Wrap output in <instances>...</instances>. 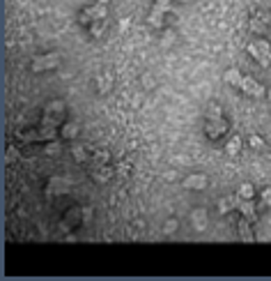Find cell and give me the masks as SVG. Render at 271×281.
<instances>
[{
    "instance_id": "1",
    "label": "cell",
    "mask_w": 271,
    "mask_h": 281,
    "mask_svg": "<svg viewBox=\"0 0 271 281\" xmlns=\"http://www.w3.org/2000/svg\"><path fill=\"white\" fill-rule=\"evenodd\" d=\"M246 51L250 53V58H255L260 62V67H269L271 65V44L267 39H255V42H248Z\"/></svg>"
},
{
    "instance_id": "2",
    "label": "cell",
    "mask_w": 271,
    "mask_h": 281,
    "mask_svg": "<svg viewBox=\"0 0 271 281\" xmlns=\"http://www.w3.org/2000/svg\"><path fill=\"white\" fill-rule=\"evenodd\" d=\"M65 102L62 99H53L51 104H46L44 108V120H42V125H51V127H55V125H60L62 120H65Z\"/></svg>"
},
{
    "instance_id": "3",
    "label": "cell",
    "mask_w": 271,
    "mask_h": 281,
    "mask_svg": "<svg viewBox=\"0 0 271 281\" xmlns=\"http://www.w3.org/2000/svg\"><path fill=\"white\" fill-rule=\"evenodd\" d=\"M60 65V55L58 53H46V55H39L32 60V72H48V69H55Z\"/></svg>"
},
{
    "instance_id": "4",
    "label": "cell",
    "mask_w": 271,
    "mask_h": 281,
    "mask_svg": "<svg viewBox=\"0 0 271 281\" xmlns=\"http://www.w3.org/2000/svg\"><path fill=\"white\" fill-rule=\"evenodd\" d=\"M241 92H246V95H250V97H267V88L264 85H260L255 81V78H250V76H244L241 78V85H239Z\"/></svg>"
},
{
    "instance_id": "5",
    "label": "cell",
    "mask_w": 271,
    "mask_h": 281,
    "mask_svg": "<svg viewBox=\"0 0 271 281\" xmlns=\"http://www.w3.org/2000/svg\"><path fill=\"white\" fill-rule=\"evenodd\" d=\"M227 131V122L223 120V118H214V120H207V125H204V134L209 138H219L223 136Z\"/></svg>"
},
{
    "instance_id": "6",
    "label": "cell",
    "mask_w": 271,
    "mask_h": 281,
    "mask_svg": "<svg viewBox=\"0 0 271 281\" xmlns=\"http://www.w3.org/2000/svg\"><path fill=\"white\" fill-rule=\"evenodd\" d=\"M207 175L204 173H193V175H188V178H184V189H191V191H203L207 189Z\"/></svg>"
},
{
    "instance_id": "7",
    "label": "cell",
    "mask_w": 271,
    "mask_h": 281,
    "mask_svg": "<svg viewBox=\"0 0 271 281\" xmlns=\"http://www.w3.org/2000/svg\"><path fill=\"white\" fill-rule=\"evenodd\" d=\"M207 219H209L207 210H204V207H196V210L191 212V224H193V230L203 233L204 228H207Z\"/></svg>"
},
{
    "instance_id": "8",
    "label": "cell",
    "mask_w": 271,
    "mask_h": 281,
    "mask_svg": "<svg viewBox=\"0 0 271 281\" xmlns=\"http://www.w3.org/2000/svg\"><path fill=\"white\" fill-rule=\"evenodd\" d=\"M269 14H264V12H255V14L250 16V23H248V28L253 32H257V35H260V32H264L267 30V26H269Z\"/></svg>"
},
{
    "instance_id": "9",
    "label": "cell",
    "mask_w": 271,
    "mask_h": 281,
    "mask_svg": "<svg viewBox=\"0 0 271 281\" xmlns=\"http://www.w3.org/2000/svg\"><path fill=\"white\" fill-rule=\"evenodd\" d=\"M244 201V198L237 194V196H226V198H221L219 201V212L221 214H227V212H232L234 207H239V203Z\"/></svg>"
},
{
    "instance_id": "10",
    "label": "cell",
    "mask_w": 271,
    "mask_h": 281,
    "mask_svg": "<svg viewBox=\"0 0 271 281\" xmlns=\"http://www.w3.org/2000/svg\"><path fill=\"white\" fill-rule=\"evenodd\" d=\"M97 90L101 92V95L113 90V74H111V72H104V74L97 76Z\"/></svg>"
},
{
    "instance_id": "11",
    "label": "cell",
    "mask_w": 271,
    "mask_h": 281,
    "mask_svg": "<svg viewBox=\"0 0 271 281\" xmlns=\"http://www.w3.org/2000/svg\"><path fill=\"white\" fill-rule=\"evenodd\" d=\"M88 14L92 16V21H104L106 16H108V9H106L104 2H97V5H92V7L85 9Z\"/></svg>"
},
{
    "instance_id": "12",
    "label": "cell",
    "mask_w": 271,
    "mask_h": 281,
    "mask_svg": "<svg viewBox=\"0 0 271 281\" xmlns=\"http://www.w3.org/2000/svg\"><path fill=\"white\" fill-rule=\"evenodd\" d=\"M115 173H117V171H113V168H111L108 164H106V166H99L97 171L92 173V178H94L97 182H108V180H111V178H113Z\"/></svg>"
},
{
    "instance_id": "13",
    "label": "cell",
    "mask_w": 271,
    "mask_h": 281,
    "mask_svg": "<svg viewBox=\"0 0 271 281\" xmlns=\"http://www.w3.org/2000/svg\"><path fill=\"white\" fill-rule=\"evenodd\" d=\"M163 14H166V12H163V9H158L157 5H154L152 12H150V16H147V23H150L152 28H161V26H163Z\"/></svg>"
},
{
    "instance_id": "14",
    "label": "cell",
    "mask_w": 271,
    "mask_h": 281,
    "mask_svg": "<svg viewBox=\"0 0 271 281\" xmlns=\"http://www.w3.org/2000/svg\"><path fill=\"white\" fill-rule=\"evenodd\" d=\"M239 212H241V217H246V219H250V221L257 217L253 201H241V203H239Z\"/></svg>"
},
{
    "instance_id": "15",
    "label": "cell",
    "mask_w": 271,
    "mask_h": 281,
    "mask_svg": "<svg viewBox=\"0 0 271 281\" xmlns=\"http://www.w3.org/2000/svg\"><path fill=\"white\" fill-rule=\"evenodd\" d=\"M223 78H226V83L234 85V88H239V85H241V78H244V76L239 74V69H234V67H232V69H227Z\"/></svg>"
},
{
    "instance_id": "16",
    "label": "cell",
    "mask_w": 271,
    "mask_h": 281,
    "mask_svg": "<svg viewBox=\"0 0 271 281\" xmlns=\"http://www.w3.org/2000/svg\"><path fill=\"white\" fill-rule=\"evenodd\" d=\"M226 152L230 154V157H237L241 152V138L239 136H232L230 141H227V145H226Z\"/></svg>"
},
{
    "instance_id": "17",
    "label": "cell",
    "mask_w": 271,
    "mask_h": 281,
    "mask_svg": "<svg viewBox=\"0 0 271 281\" xmlns=\"http://www.w3.org/2000/svg\"><path fill=\"white\" fill-rule=\"evenodd\" d=\"M60 134L67 138V141H71V138L78 136V125H76V122H65V127H62Z\"/></svg>"
},
{
    "instance_id": "18",
    "label": "cell",
    "mask_w": 271,
    "mask_h": 281,
    "mask_svg": "<svg viewBox=\"0 0 271 281\" xmlns=\"http://www.w3.org/2000/svg\"><path fill=\"white\" fill-rule=\"evenodd\" d=\"M237 194H239L244 201H253V196H255V189H253V184H250V182H244L239 187V191H237Z\"/></svg>"
},
{
    "instance_id": "19",
    "label": "cell",
    "mask_w": 271,
    "mask_h": 281,
    "mask_svg": "<svg viewBox=\"0 0 271 281\" xmlns=\"http://www.w3.org/2000/svg\"><path fill=\"white\" fill-rule=\"evenodd\" d=\"M248 221L250 219H246V217H241V221H239V235H241V240H253V233H250Z\"/></svg>"
},
{
    "instance_id": "20",
    "label": "cell",
    "mask_w": 271,
    "mask_h": 281,
    "mask_svg": "<svg viewBox=\"0 0 271 281\" xmlns=\"http://www.w3.org/2000/svg\"><path fill=\"white\" fill-rule=\"evenodd\" d=\"M71 154H74V159L78 164H85L88 161V152H85L83 145H71Z\"/></svg>"
},
{
    "instance_id": "21",
    "label": "cell",
    "mask_w": 271,
    "mask_h": 281,
    "mask_svg": "<svg viewBox=\"0 0 271 281\" xmlns=\"http://www.w3.org/2000/svg\"><path fill=\"white\" fill-rule=\"evenodd\" d=\"M108 161H111V152L108 150H97L94 152V164H97V166H106Z\"/></svg>"
},
{
    "instance_id": "22",
    "label": "cell",
    "mask_w": 271,
    "mask_h": 281,
    "mask_svg": "<svg viewBox=\"0 0 271 281\" xmlns=\"http://www.w3.org/2000/svg\"><path fill=\"white\" fill-rule=\"evenodd\" d=\"M90 32H92V37H101L104 35V21H92L90 23Z\"/></svg>"
},
{
    "instance_id": "23",
    "label": "cell",
    "mask_w": 271,
    "mask_h": 281,
    "mask_svg": "<svg viewBox=\"0 0 271 281\" xmlns=\"http://www.w3.org/2000/svg\"><path fill=\"white\" fill-rule=\"evenodd\" d=\"M177 228H180V221L177 219H166V224H163V233H166V235H173Z\"/></svg>"
},
{
    "instance_id": "24",
    "label": "cell",
    "mask_w": 271,
    "mask_h": 281,
    "mask_svg": "<svg viewBox=\"0 0 271 281\" xmlns=\"http://www.w3.org/2000/svg\"><path fill=\"white\" fill-rule=\"evenodd\" d=\"M248 145L253 148V150H262V148H264V138L257 136V134H253V136L248 138Z\"/></svg>"
},
{
    "instance_id": "25",
    "label": "cell",
    "mask_w": 271,
    "mask_h": 281,
    "mask_svg": "<svg viewBox=\"0 0 271 281\" xmlns=\"http://www.w3.org/2000/svg\"><path fill=\"white\" fill-rule=\"evenodd\" d=\"M214 118H223V115H221L219 104H211V106L207 108V120H214Z\"/></svg>"
},
{
    "instance_id": "26",
    "label": "cell",
    "mask_w": 271,
    "mask_h": 281,
    "mask_svg": "<svg viewBox=\"0 0 271 281\" xmlns=\"http://www.w3.org/2000/svg\"><path fill=\"white\" fill-rule=\"evenodd\" d=\"M260 198H262L264 207H271V187H264V189L260 191Z\"/></svg>"
},
{
    "instance_id": "27",
    "label": "cell",
    "mask_w": 271,
    "mask_h": 281,
    "mask_svg": "<svg viewBox=\"0 0 271 281\" xmlns=\"http://www.w3.org/2000/svg\"><path fill=\"white\" fill-rule=\"evenodd\" d=\"M140 83H143L145 90H152V88L157 85V81H154V76H152V74H143V78H140Z\"/></svg>"
},
{
    "instance_id": "28",
    "label": "cell",
    "mask_w": 271,
    "mask_h": 281,
    "mask_svg": "<svg viewBox=\"0 0 271 281\" xmlns=\"http://www.w3.org/2000/svg\"><path fill=\"white\" fill-rule=\"evenodd\" d=\"M44 152L48 154V157H55V154H60V145L53 143V141H48V145L44 148Z\"/></svg>"
},
{
    "instance_id": "29",
    "label": "cell",
    "mask_w": 271,
    "mask_h": 281,
    "mask_svg": "<svg viewBox=\"0 0 271 281\" xmlns=\"http://www.w3.org/2000/svg\"><path fill=\"white\" fill-rule=\"evenodd\" d=\"M158 9H163V12H170V0H157L154 2Z\"/></svg>"
},
{
    "instance_id": "30",
    "label": "cell",
    "mask_w": 271,
    "mask_h": 281,
    "mask_svg": "<svg viewBox=\"0 0 271 281\" xmlns=\"http://www.w3.org/2000/svg\"><path fill=\"white\" fill-rule=\"evenodd\" d=\"M117 175H122V178H127L129 175V164L127 161H122V166H117Z\"/></svg>"
},
{
    "instance_id": "31",
    "label": "cell",
    "mask_w": 271,
    "mask_h": 281,
    "mask_svg": "<svg viewBox=\"0 0 271 281\" xmlns=\"http://www.w3.org/2000/svg\"><path fill=\"white\" fill-rule=\"evenodd\" d=\"M173 42H175V35H170V32H168L166 37H163V42H161V44H163V46H166V49H168V46L173 44Z\"/></svg>"
},
{
    "instance_id": "32",
    "label": "cell",
    "mask_w": 271,
    "mask_h": 281,
    "mask_svg": "<svg viewBox=\"0 0 271 281\" xmlns=\"http://www.w3.org/2000/svg\"><path fill=\"white\" fill-rule=\"evenodd\" d=\"M97 2H104V5H108V2H111V0H97Z\"/></svg>"
},
{
    "instance_id": "33",
    "label": "cell",
    "mask_w": 271,
    "mask_h": 281,
    "mask_svg": "<svg viewBox=\"0 0 271 281\" xmlns=\"http://www.w3.org/2000/svg\"><path fill=\"white\" fill-rule=\"evenodd\" d=\"M267 97H269V102H271V90H269V92H267Z\"/></svg>"
},
{
    "instance_id": "34",
    "label": "cell",
    "mask_w": 271,
    "mask_h": 281,
    "mask_svg": "<svg viewBox=\"0 0 271 281\" xmlns=\"http://www.w3.org/2000/svg\"><path fill=\"white\" fill-rule=\"evenodd\" d=\"M177 2H188V0H177Z\"/></svg>"
}]
</instances>
